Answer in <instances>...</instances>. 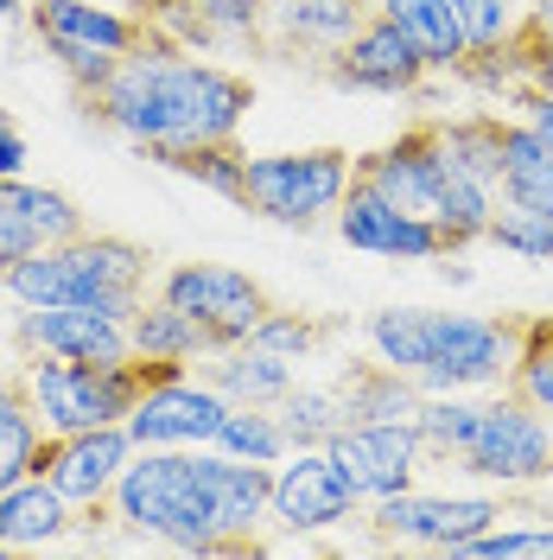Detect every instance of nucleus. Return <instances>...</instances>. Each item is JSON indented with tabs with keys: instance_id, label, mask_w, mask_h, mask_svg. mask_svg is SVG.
I'll use <instances>...</instances> for the list:
<instances>
[{
	"instance_id": "13",
	"label": "nucleus",
	"mask_w": 553,
	"mask_h": 560,
	"mask_svg": "<svg viewBox=\"0 0 553 560\" xmlns=\"http://www.w3.org/2000/svg\"><path fill=\"white\" fill-rule=\"evenodd\" d=\"M13 345L20 357H70V363H96V370H115L134 357V338H128V318H108L96 306H20L13 313Z\"/></svg>"
},
{
	"instance_id": "12",
	"label": "nucleus",
	"mask_w": 553,
	"mask_h": 560,
	"mask_svg": "<svg viewBox=\"0 0 553 560\" xmlns=\"http://www.w3.org/2000/svg\"><path fill=\"white\" fill-rule=\"evenodd\" d=\"M331 223H338V236L356 255H381V261H439V255H451L446 230L433 217L401 210L395 198H381L376 185H363V178H350V191Z\"/></svg>"
},
{
	"instance_id": "26",
	"label": "nucleus",
	"mask_w": 553,
	"mask_h": 560,
	"mask_svg": "<svg viewBox=\"0 0 553 560\" xmlns=\"http://www.w3.org/2000/svg\"><path fill=\"white\" fill-rule=\"evenodd\" d=\"M38 446H45V420H38L26 383L20 376H0V490L33 478Z\"/></svg>"
},
{
	"instance_id": "10",
	"label": "nucleus",
	"mask_w": 553,
	"mask_h": 560,
	"mask_svg": "<svg viewBox=\"0 0 553 560\" xmlns=\"http://www.w3.org/2000/svg\"><path fill=\"white\" fill-rule=\"evenodd\" d=\"M363 510V497L350 490V478L338 471V458L325 446H293L274 465V485H268V523L286 535H325V528L350 523Z\"/></svg>"
},
{
	"instance_id": "30",
	"label": "nucleus",
	"mask_w": 553,
	"mask_h": 560,
	"mask_svg": "<svg viewBox=\"0 0 553 560\" xmlns=\"http://www.w3.org/2000/svg\"><path fill=\"white\" fill-rule=\"evenodd\" d=\"M216 453L255 458V465H280V458L293 453V440H286V427H280L274 408H236L230 401V415L216 427Z\"/></svg>"
},
{
	"instance_id": "21",
	"label": "nucleus",
	"mask_w": 553,
	"mask_h": 560,
	"mask_svg": "<svg viewBox=\"0 0 553 560\" xmlns=\"http://www.w3.org/2000/svg\"><path fill=\"white\" fill-rule=\"evenodd\" d=\"M128 338H134V357H153V363H204L216 357V331L198 325L191 313H178L173 300H140V313L128 318Z\"/></svg>"
},
{
	"instance_id": "16",
	"label": "nucleus",
	"mask_w": 553,
	"mask_h": 560,
	"mask_svg": "<svg viewBox=\"0 0 553 560\" xmlns=\"http://www.w3.org/2000/svg\"><path fill=\"white\" fill-rule=\"evenodd\" d=\"M356 178L376 185L381 198H395L401 210H414V217H439V198H446V185H451V160H446V147H439V128L420 121L401 140L363 153Z\"/></svg>"
},
{
	"instance_id": "24",
	"label": "nucleus",
	"mask_w": 553,
	"mask_h": 560,
	"mask_svg": "<svg viewBox=\"0 0 553 560\" xmlns=\"http://www.w3.org/2000/svg\"><path fill=\"white\" fill-rule=\"evenodd\" d=\"M153 166L191 178L198 191L223 198V205L248 210V153L236 140H198V147H173V153H153Z\"/></svg>"
},
{
	"instance_id": "29",
	"label": "nucleus",
	"mask_w": 553,
	"mask_h": 560,
	"mask_svg": "<svg viewBox=\"0 0 553 560\" xmlns=\"http://www.w3.org/2000/svg\"><path fill=\"white\" fill-rule=\"evenodd\" d=\"M433 128L458 173L484 178V185L503 178V115H458V121H433Z\"/></svg>"
},
{
	"instance_id": "7",
	"label": "nucleus",
	"mask_w": 553,
	"mask_h": 560,
	"mask_svg": "<svg viewBox=\"0 0 553 560\" xmlns=\"http://www.w3.org/2000/svg\"><path fill=\"white\" fill-rule=\"evenodd\" d=\"M503 516H509L503 497H439V490H414V485L369 503V528H376V541L439 548V555H458L471 535L496 528Z\"/></svg>"
},
{
	"instance_id": "1",
	"label": "nucleus",
	"mask_w": 553,
	"mask_h": 560,
	"mask_svg": "<svg viewBox=\"0 0 553 560\" xmlns=\"http://www.w3.org/2000/svg\"><path fill=\"white\" fill-rule=\"evenodd\" d=\"M274 465L216 446H134L108 497V523L178 555H243L268 523Z\"/></svg>"
},
{
	"instance_id": "18",
	"label": "nucleus",
	"mask_w": 553,
	"mask_h": 560,
	"mask_svg": "<svg viewBox=\"0 0 553 560\" xmlns=\"http://www.w3.org/2000/svg\"><path fill=\"white\" fill-rule=\"evenodd\" d=\"M376 13V0H268V51L280 58H331Z\"/></svg>"
},
{
	"instance_id": "40",
	"label": "nucleus",
	"mask_w": 553,
	"mask_h": 560,
	"mask_svg": "<svg viewBox=\"0 0 553 560\" xmlns=\"http://www.w3.org/2000/svg\"><path fill=\"white\" fill-rule=\"evenodd\" d=\"M26 7H33V0H0V26H7V20H20Z\"/></svg>"
},
{
	"instance_id": "2",
	"label": "nucleus",
	"mask_w": 553,
	"mask_h": 560,
	"mask_svg": "<svg viewBox=\"0 0 553 560\" xmlns=\"http://www.w3.org/2000/svg\"><path fill=\"white\" fill-rule=\"evenodd\" d=\"M83 108L96 128L121 135L153 160V153L198 147V140H236L255 108V83L230 65H210L204 51H185L173 38L146 33L108 70L103 90L83 96Z\"/></svg>"
},
{
	"instance_id": "43",
	"label": "nucleus",
	"mask_w": 553,
	"mask_h": 560,
	"mask_svg": "<svg viewBox=\"0 0 553 560\" xmlns=\"http://www.w3.org/2000/svg\"><path fill=\"white\" fill-rule=\"evenodd\" d=\"M0 555H7V541H0Z\"/></svg>"
},
{
	"instance_id": "4",
	"label": "nucleus",
	"mask_w": 553,
	"mask_h": 560,
	"mask_svg": "<svg viewBox=\"0 0 553 560\" xmlns=\"http://www.w3.org/2000/svg\"><path fill=\"white\" fill-rule=\"evenodd\" d=\"M356 160L344 147H299V153H248V210L286 223V230H311L325 217H338Z\"/></svg>"
},
{
	"instance_id": "27",
	"label": "nucleus",
	"mask_w": 553,
	"mask_h": 560,
	"mask_svg": "<svg viewBox=\"0 0 553 560\" xmlns=\"http://www.w3.org/2000/svg\"><path fill=\"white\" fill-rule=\"evenodd\" d=\"M496 198L553 205V147L528 121H503V178H496Z\"/></svg>"
},
{
	"instance_id": "19",
	"label": "nucleus",
	"mask_w": 553,
	"mask_h": 560,
	"mask_svg": "<svg viewBox=\"0 0 553 560\" xmlns=\"http://www.w3.org/2000/svg\"><path fill=\"white\" fill-rule=\"evenodd\" d=\"M77 528H83V510H77L45 471H33V478H20V485L0 490V541H7V548H58Z\"/></svg>"
},
{
	"instance_id": "22",
	"label": "nucleus",
	"mask_w": 553,
	"mask_h": 560,
	"mask_svg": "<svg viewBox=\"0 0 553 560\" xmlns=\"http://www.w3.org/2000/svg\"><path fill=\"white\" fill-rule=\"evenodd\" d=\"M338 388H344L350 420H420V408H426V388L408 370L381 363V357L376 363H350Z\"/></svg>"
},
{
	"instance_id": "36",
	"label": "nucleus",
	"mask_w": 553,
	"mask_h": 560,
	"mask_svg": "<svg viewBox=\"0 0 553 560\" xmlns=\"http://www.w3.org/2000/svg\"><path fill=\"white\" fill-rule=\"evenodd\" d=\"M451 13H458L464 38H471V51H496V45H509L521 33L509 0H451Z\"/></svg>"
},
{
	"instance_id": "8",
	"label": "nucleus",
	"mask_w": 553,
	"mask_h": 560,
	"mask_svg": "<svg viewBox=\"0 0 553 560\" xmlns=\"http://www.w3.org/2000/svg\"><path fill=\"white\" fill-rule=\"evenodd\" d=\"M128 458H134V433L115 420V427H83V433H45L38 471L83 510V523L103 528L108 523V497H115V485H121Z\"/></svg>"
},
{
	"instance_id": "5",
	"label": "nucleus",
	"mask_w": 553,
	"mask_h": 560,
	"mask_svg": "<svg viewBox=\"0 0 553 560\" xmlns=\"http://www.w3.org/2000/svg\"><path fill=\"white\" fill-rule=\"evenodd\" d=\"M458 471L490 478V485H503V490L548 485L553 478V420L534 401H521L516 388L496 395V401L478 408V427H471V440L458 453Z\"/></svg>"
},
{
	"instance_id": "3",
	"label": "nucleus",
	"mask_w": 553,
	"mask_h": 560,
	"mask_svg": "<svg viewBox=\"0 0 553 560\" xmlns=\"http://www.w3.org/2000/svg\"><path fill=\"white\" fill-rule=\"evenodd\" d=\"M146 275H153V255L128 236H108V230H83L70 243H51L13 261L0 287L13 306H96L108 318H134L146 300Z\"/></svg>"
},
{
	"instance_id": "9",
	"label": "nucleus",
	"mask_w": 553,
	"mask_h": 560,
	"mask_svg": "<svg viewBox=\"0 0 553 560\" xmlns=\"http://www.w3.org/2000/svg\"><path fill=\"white\" fill-rule=\"evenodd\" d=\"M521 325L509 318H478V313H439V338L420 370L426 395H451V388H490L516 370Z\"/></svg>"
},
{
	"instance_id": "35",
	"label": "nucleus",
	"mask_w": 553,
	"mask_h": 560,
	"mask_svg": "<svg viewBox=\"0 0 553 560\" xmlns=\"http://www.w3.org/2000/svg\"><path fill=\"white\" fill-rule=\"evenodd\" d=\"M496 555H553V523H496L458 548V560H496Z\"/></svg>"
},
{
	"instance_id": "31",
	"label": "nucleus",
	"mask_w": 553,
	"mask_h": 560,
	"mask_svg": "<svg viewBox=\"0 0 553 560\" xmlns=\"http://www.w3.org/2000/svg\"><path fill=\"white\" fill-rule=\"evenodd\" d=\"M478 408L484 401H471V388H451V395H426V408H420V440H426V453L433 458H451L464 453V440H471V427H478Z\"/></svg>"
},
{
	"instance_id": "23",
	"label": "nucleus",
	"mask_w": 553,
	"mask_h": 560,
	"mask_svg": "<svg viewBox=\"0 0 553 560\" xmlns=\"http://www.w3.org/2000/svg\"><path fill=\"white\" fill-rule=\"evenodd\" d=\"M376 13H388L401 33L420 45V58L433 70H464L471 65V38L458 26L451 0H376Z\"/></svg>"
},
{
	"instance_id": "17",
	"label": "nucleus",
	"mask_w": 553,
	"mask_h": 560,
	"mask_svg": "<svg viewBox=\"0 0 553 560\" xmlns=\"http://www.w3.org/2000/svg\"><path fill=\"white\" fill-rule=\"evenodd\" d=\"M38 45L51 58H70V51H108V58H128L146 26L140 13H121V7H96V0H33L26 7Z\"/></svg>"
},
{
	"instance_id": "37",
	"label": "nucleus",
	"mask_w": 553,
	"mask_h": 560,
	"mask_svg": "<svg viewBox=\"0 0 553 560\" xmlns=\"http://www.w3.org/2000/svg\"><path fill=\"white\" fill-rule=\"evenodd\" d=\"M26 173V140L13 121H0V178H20Z\"/></svg>"
},
{
	"instance_id": "6",
	"label": "nucleus",
	"mask_w": 553,
	"mask_h": 560,
	"mask_svg": "<svg viewBox=\"0 0 553 560\" xmlns=\"http://www.w3.org/2000/svg\"><path fill=\"white\" fill-rule=\"evenodd\" d=\"M160 300H173L178 313H191L198 325L216 331V350L230 345H248L255 338V325L274 313V300H268V287L243 268H230V261H178L160 275Z\"/></svg>"
},
{
	"instance_id": "33",
	"label": "nucleus",
	"mask_w": 553,
	"mask_h": 560,
	"mask_svg": "<svg viewBox=\"0 0 553 560\" xmlns=\"http://www.w3.org/2000/svg\"><path fill=\"white\" fill-rule=\"evenodd\" d=\"M490 243L521 255V261H553V205H516V198H503L496 223H490Z\"/></svg>"
},
{
	"instance_id": "34",
	"label": "nucleus",
	"mask_w": 553,
	"mask_h": 560,
	"mask_svg": "<svg viewBox=\"0 0 553 560\" xmlns=\"http://www.w3.org/2000/svg\"><path fill=\"white\" fill-rule=\"evenodd\" d=\"M248 345H261V350H274V357H286V363H311V350L325 345V325L306 313H286V306H274V313L255 325V338Z\"/></svg>"
},
{
	"instance_id": "42",
	"label": "nucleus",
	"mask_w": 553,
	"mask_h": 560,
	"mask_svg": "<svg viewBox=\"0 0 553 560\" xmlns=\"http://www.w3.org/2000/svg\"><path fill=\"white\" fill-rule=\"evenodd\" d=\"M0 121H13V115H7V108H0Z\"/></svg>"
},
{
	"instance_id": "15",
	"label": "nucleus",
	"mask_w": 553,
	"mask_h": 560,
	"mask_svg": "<svg viewBox=\"0 0 553 560\" xmlns=\"http://www.w3.org/2000/svg\"><path fill=\"white\" fill-rule=\"evenodd\" d=\"M223 415H230V395L210 388L204 376H191V370H178L134 401L128 433H134V446H216Z\"/></svg>"
},
{
	"instance_id": "25",
	"label": "nucleus",
	"mask_w": 553,
	"mask_h": 560,
	"mask_svg": "<svg viewBox=\"0 0 553 560\" xmlns=\"http://www.w3.org/2000/svg\"><path fill=\"white\" fill-rule=\"evenodd\" d=\"M363 338H369V350H376L381 363L408 370L420 383V370H426V357H433V338H439V313H426V306H381V313L363 325Z\"/></svg>"
},
{
	"instance_id": "11",
	"label": "nucleus",
	"mask_w": 553,
	"mask_h": 560,
	"mask_svg": "<svg viewBox=\"0 0 553 560\" xmlns=\"http://www.w3.org/2000/svg\"><path fill=\"white\" fill-rule=\"evenodd\" d=\"M325 453L338 458V471L350 478V490L363 503H376V497H395L420 478L426 440H420L414 420H350Z\"/></svg>"
},
{
	"instance_id": "38",
	"label": "nucleus",
	"mask_w": 553,
	"mask_h": 560,
	"mask_svg": "<svg viewBox=\"0 0 553 560\" xmlns=\"http://www.w3.org/2000/svg\"><path fill=\"white\" fill-rule=\"evenodd\" d=\"M521 108H528L521 121H528V128L553 147V96H548V90H528V96H521Z\"/></svg>"
},
{
	"instance_id": "20",
	"label": "nucleus",
	"mask_w": 553,
	"mask_h": 560,
	"mask_svg": "<svg viewBox=\"0 0 553 560\" xmlns=\"http://www.w3.org/2000/svg\"><path fill=\"white\" fill-rule=\"evenodd\" d=\"M198 376L210 388H223L236 408H280L286 388L299 383V363H286V357H274V350H261V345H230V350H216V357H204Z\"/></svg>"
},
{
	"instance_id": "14",
	"label": "nucleus",
	"mask_w": 553,
	"mask_h": 560,
	"mask_svg": "<svg viewBox=\"0 0 553 560\" xmlns=\"http://www.w3.org/2000/svg\"><path fill=\"white\" fill-rule=\"evenodd\" d=\"M331 70V83H344V90H363V96H414L420 83L433 77V65L420 58V45L388 13H369L356 33H350L344 51H331L325 58Z\"/></svg>"
},
{
	"instance_id": "32",
	"label": "nucleus",
	"mask_w": 553,
	"mask_h": 560,
	"mask_svg": "<svg viewBox=\"0 0 553 560\" xmlns=\"http://www.w3.org/2000/svg\"><path fill=\"white\" fill-rule=\"evenodd\" d=\"M509 388L553 420V318H521V350L516 370H509Z\"/></svg>"
},
{
	"instance_id": "28",
	"label": "nucleus",
	"mask_w": 553,
	"mask_h": 560,
	"mask_svg": "<svg viewBox=\"0 0 553 560\" xmlns=\"http://www.w3.org/2000/svg\"><path fill=\"white\" fill-rule=\"evenodd\" d=\"M274 415L293 446H331L350 427V408H344V388L338 383H293Z\"/></svg>"
},
{
	"instance_id": "41",
	"label": "nucleus",
	"mask_w": 553,
	"mask_h": 560,
	"mask_svg": "<svg viewBox=\"0 0 553 560\" xmlns=\"http://www.w3.org/2000/svg\"><path fill=\"white\" fill-rule=\"evenodd\" d=\"M528 13H534L541 26H553V0H528Z\"/></svg>"
},
{
	"instance_id": "39",
	"label": "nucleus",
	"mask_w": 553,
	"mask_h": 560,
	"mask_svg": "<svg viewBox=\"0 0 553 560\" xmlns=\"http://www.w3.org/2000/svg\"><path fill=\"white\" fill-rule=\"evenodd\" d=\"M439 280H446V287H471V268L451 261V255H439Z\"/></svg>"
}]
</instances>
